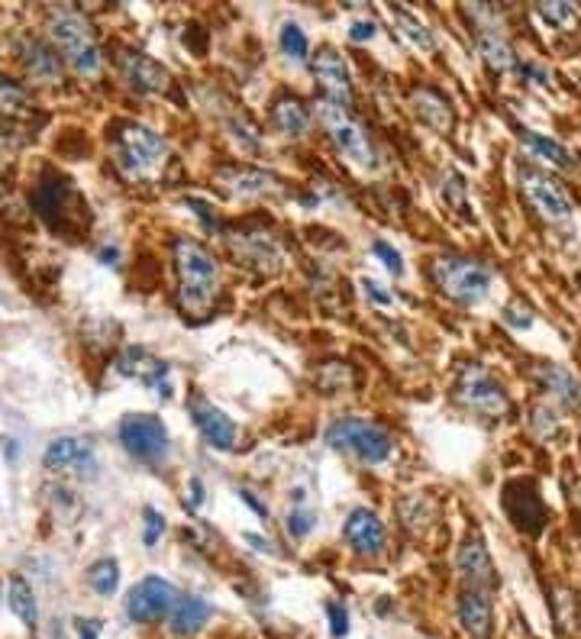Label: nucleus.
<instances>
[{"label": "nucleus", "mask_w": 581, "mask_h": 639, "mask_svg": "<svg viewBox=\"0 0 581 639\" xmlns=\"http://www.w3.org/2000/svg\"><path fill=\"white\" fill-rule=\"evenodd\" d=\"M175 272H178V297L188 314H207L220 294V262L197 239H175Z\"/></svg>", "instance_id": "nucleus-1"}, {"label": "nucleus", "mask_w": 581, "mask_h": 639, "mask_svg": "<svg viewBox=\"0 0 581 639\" xmlns=\"http://www.w3.org/2000/svg\"><path fill=\"white\" fill-rule=\"evenodd\" d=\"M110 156H113L116 172L126 182H143L169 159V146L156 130H149L143 123H133V120H123V123L113 126Z\"/></svg>", "instance_id": "nucleus-2"}, {"label": "nucleus", "mask_w": 581, "mask_h": 639, "mask_svg": "<svg viewBox=\"0 0 581 639\" xmlns=\"http://www.w3.org/2000/svg\"><path fill=\"white\" fill-rule=\"evenodd\" d=\"M49 36L78 75L100 72L103 59H100V49L95 42V29L78 10H72V7L49 10Z\"/></svg>", "instance_id": "nucleus-3"}, {"label": "nucleus", "mask_w": 581, "mask_h": 639, "mask_svg": "<svg viewBox=\"0 0 581 639\" xmlns=\"http://www.w3.org/2000/svg\"><path fill=\"white\" fill-rule=\"evenodd\" d=\"M433 284L459 300V304H482L484 297L491 294V272L484 269L482 262L475 259H459V256H440L433 262Z\"/></svg>", "instance_id": "nucleus-4"}, {"label": "nucleus", "mask_w": 581, "mask_h": 639, "mask_svg": "<svg viewBox=\"0 0 581 639\" xmlns=\"http://www.w3.org/2000/svg\"><path fill=\"white\" fill-rule=\"evenodd\" d=\"M317 116H320V123L330 130L333 143L339 146V152H343L353 165H359V169H375V165H379V156H375L369 136H366V130L349 116V110H346L343 103H336V100L326 97V100L317 103Z\"/></svg>", "instance_id": "nucleus-5"}, {"label": "nucleus", "mask_w": 581, "mask_h": 639, "mask_svg": "<svg viewBox=\"0 0 581 639\" xmlns=\"http://www.w3.org/2000/svg\"><path fill=\"white\" fill-rule=\"evenodd\" d=\"M326 443L339 453L362 458L369 465H379L391 456V437L382 427L359 420V417H343L326 430Z\"/></svg>", "instance_id": "nucleus-6"}, {"label": "nucleus", "mask_w": 581, "mask_h": 639, "mask_svg": "<svg viewBox=\"0 0 581 639\" xmlns=\"http://www.w3.org/2000/svg\"><path fill=\"white\" fill-rule=\"evenodd\" d=\"M456 394H459V401L472 414H479L484 420H500L510 410V397H507L504 384L487 368L479 366V362L462 368L459 384H456Z\"/></svg>", "instance_id": "nucleus-7"}, {"label": "nucleus", "mask_w": 581, "mask_h": 639, "mask_svg": "<svg viewBox=\"0 0 581 639\" xmlns=\"http://www.w3.org/2000/svg\"><path fill=\"white\" fill-rule=\"evenodd\" d=\"M520 191L523 197L530 200V207L546 217L549 223H563L572 217V197L566 194V187L549 179L546 172L533 169V165H523L520 169Z\"/></svg>", "instance_id": "nucleus-8"}, {"label": "nucleus", "mask_w": 581, "mask_h": 639, "mask_svg": "<svg viewBox=\"0 0 581 639\" xmlns=\"http://www.w3.org/2000/svg\"><path fill=\"white\" fill-rule=\"evenodd\" d=\"M178 588L165 578H143L133 591H129V601H126V614L129 620L136 624H152L159 617H165L169 611H175L178 604Z\"/></svg>", "instance_id": "nucleus-9"}, {"label": "nucleus", "mask_w": 581, "mask_h": 639, "mask_svg": "<svg viewBox=\"0 0 581 639\" xmlns=\"http://www.w3.org/2000/svg\"><path fill=\"white\" fill-rule=\"evenodd\" d=\"M36 210H39V217L49 226L72 230V220H85L82 210H88V207L78 200V194H75L72 184L62 182V179H52V182L39 184V191H36Z\"/></svg>", "instance_id": "nucleus-10"}, {"label": "nucleus", "mask_w": 581, "mask_h": 639, "mask_svg": "<svg viewBox=\"0 0 581 639\" xmlns=\"http://www.w3.org/2000/svg\"><path fill=\"white\" fill-rule=\"evenodd\" d=\"M120 443L136 458H159L169 450V430L152 414H133L120 423Z\"/></svg>", "instance_id": "nucleus-11"}, {"label": "nucleus", "mask_w": 581, "mask_h": 639, "mask_svg": "<svg viewBox=\"0 0 581 639\" xmlns=\"http://www.w3.org/2000/svg\"><path fill=\"white\" fill-rule=\"evenodd\" d=\"M116 65H120V75L129 85V91L159 94L165 91V85H169V72L152 56H146L139 49H120Z\"/></svg>", "instance_id": "nucleus-12"}, {"label": "nucleus", "mask_w": 581, "mask_h": 639, "mask_svg": "<svg viewBox=\"0 0 581 639\" xmlns=\"http://www.w3.org/2000/svg\"><path fill=\"white\" fill-rule=\"evenodd\" d=\"M504 507H507L510 520H514L520 530H527L530 537H536V533L543 530V524H546V507H543V501H540V494H536L533 484H523V481L507 484Z\"/></svg>", "instance_id": "nucleus-13"}, {"label": "nucleus", "mask_w": 581, "mask_h": 639, "mask_svg": "<svg viewBox=\"0 0 581 639\" xmlns=\"http://www.w3.org/2000/svg\"><path fill=\"white\" fill-rule=\"evenodd\" d=\"M343 537L353 546V552H359V555H379L385 549V524L379 520L375 511L356 507L349 514L346 527H343Z\"/></svg>", "instance_id": "nucleus-14"}, {"label": "nucleus", "mask_w": 581, "mask_h": 639, "mask_svg": "<svg viewBox=\"0 0 581 639\" xmlns=\"http://www.w3.org/2000/svg\"><path fill=\"white\" fill-rule=\"evenodd\" d=\"M217 182L233 197H259V194L279 191L275 175H269L262 169H252V165H239V162H230V165L217 169Z\"/></svg>", "instance_id": "nucleus-15"}, {"label": "nucleus", "mask_w": 581, "mask_h": 639, "mask_svg": "<svg viewBox=\"0 0 581 639\" xmlns=\"http://www.w3.org/2000/svg\"><path fill=\"white\" fill-rule=\"evenodd\" d=\"M313 78L320 82V88L326 91L330 100L336 103H349L353 100V82H349V69L343 62V56L336 49H320L313 59Z\"/></svg>", "instance_id": "nucleus-16"}, {"label": "nucleus", "mask_w": 581, "mask_h": 639, "mask_svg": "<svg viewBox=\"0 0 581 639\" xmlns=\"http://www.w3.org/2000/svg\"><path fill=\"white\" fill-rule=\"evenodd\" d=\"M536 381L546 391V397L553 404H559L563 410H581V381L569 368L543 362V366H536Z\"/></svg>", "instance_id": "nucleus-17"}, {"label": "nucleus", "mask_w": 581, "mask_h": 639, "mask_svg": "<svg viewBox=\"0 0 581 639\" xmlns=\"http://www.w3.org/2000/svg\"><path fill=\"white\" fill-rule=\"evenodd\" d=\"M16 52H20V62H23V69H26V75L33 82L55 85L62 78V62H59L55 49H49L42 39H36V36L20 39V49Z\"/></svg>", "instance_id": "nucleus-18"}, {"label": "nucleus", "mask_w": 581, "mask_h": 639, "mask_svg": "<svg viewBox=\"0 0 581 639\" xmlns=\"http://www.w3.org/2000/svg\"><path fill=\"white\" fill-rule=\"evenodd\" d=\"M456 568H459L462 581H469L479 591H484L487 585H494V562H491V552H487L479 533H472L459 546V552H456Z\"/></svg>", "instance_id": "nucleus-19"}, {"label": "nucleus", "mask_w": 581, "mask_h": 639, "mask_svg": "<svg viewBox=\"0 0 581 639\" xmlns=\"http://www.w3.org/2000/svg\"><path fill=\"white\" fill-rule=\"evenodd\" d=\"M46 465H49L52 471H78V475L88 471V475H95L97 456L88 443H82V440H75V437H59V440H52L49 450H46Z\"/></svg>", "instance_id": "nucleus-20"}, {"label": "nucleus", "mask_w": 581, "mask_h": 639, "mask_svg": "<svg viewBox=\"0 0 581 639\" xmlns=\"http://www.w3.org/2000/svg\"><path fill=\"white\" fill-rule=\"evenodd\" d=\"M191 417L194 423H197V430H200V437H203L213 450H233V443H236V427H233V420H230L223 410H217V407L207 404V401H191Z\"/></svg>", "instance_id": "nucleus-21"}, {"label": "nucleus", "mask_w": 581, "mask_h": 639, "mask_svg": "<svg viewBox=\"0 0 581 639\" xmlns=\"http://www.w3.org/2000/svg\"><path fill=\"white\" fill-rule=\"evenodd\" d=\"M116 371H120V374H126V378H139L143 384L156 388L162 397H169V394H172V388L162 381V378L169 374V366H165V362H159V359H152L146 349H126V353L116 359Z\"/></svg>", "instance_id": "nucleus-22"}, {"label": "nucleus", "mask_w": 581, "mask_h": 639, "mask_svg": "<svg viewBox=\"0 0 581 639\" xmlns=\"http://www.w3.org/2000/svg\"><path fill=\"white\" fill-rule=\"evenodd\" d=\"M459 624L466 627V634L472 639H491V630H494V607H491V598L484 591L469 588L459 598Z\"/></svg>", "instance_id": "nucleus-23"}, {"label": "nucleus", "mask_w": 581, "mask_h": 639, "mask_svg": "<svg viewBox=\"0 0 581 639\" xmlns=\"http://www.w3.org/2000/svg\"><path fill=\"white\" fill-rule=\"evenodd\" d=\"M410 107H413V110H417V116H420L427 126H433L436 133H449V130H453V123H456V116H453V107H449L446 94L436 91V88H427V85L413 88V91H410Z\"/></svg>", "instance_id": "nucleus-24"}, {"label": "nucleus", "mask_w": 581, "mask_h": 639, "mask_svg": "<svg viewBox=\"0 0 581 639\" xmlns=\"http://www.w3.org/2000/svg\"><path fill=\"white\" fill-rule=\"evenodd\" d=\"M479 49H482L484 62H487V69H491V72H497V75L520 72V62H517V56H514L510 42L500 36V29H497V26H482V29H479Z\"/></svg>", "instance_id": "nucleus-25"}, {"label": "nucleus", "mask_w": 581, "mask_h": 639, "mask_svg": "<svg viewBox=\"0 0 581 639\" xmlns=\"http://www.w3.org/2000/svg\"><path fill=\"white\" fill-rule=\"evenodd\" d=\"M210 604L203 598H182L172 611V634L175 637H194L207 627L210 620Z\"/></svg>", "instance_id": "nucleus-26"}, {"label": "nucleus", "mask_w": 581, "mask_h": 639, "mask_svg": "<svg viewBox=\"0 0 581 639\" xmlns=\"http://www.w3.org/2000/svg\"><path fill=\"white\" fill-rule=\"evenodd\" d=\"M272 123L285 133V136H304L307 130H310V113H307V107L297 100V97H279L275 100V107H272Z\"/></svg>", "instance_id": "nucleus-27"}, {"label": "nucleus", "mask_w": 581, "mask_h": 639, "mask_svg": "<svg viewBox=\"0 0 581 639\" xmlns=\"http://www.w3.org/2000/svg\"><path fill=\"white\" fill-rule=\"evenodd\" d=\"M236 256H239L243 262L262 266V272H265V262H269L272 272L279 269V249H275V243H272L265 233H246V236H239Z\"/></svg>", "instance_id": "nucleus-28"}, {"label": "nucleus", "mask_w": 581, "mask_h": 639, "mask_svg": "<svg viewBox=\"0 0 581 639\" xmlns=\"http://www.w3.org/2000/svg\"><path fill=\"white\" fill-rule=\"evenodd\" d=\"M520 139H523V143L530 146V152L540 156L543 162H549V165H556V169H572V152H569L563 143H556V139L536 133V130H520Z\"/></svg>", "instance_id": "nucleus-29"}, {"label": "nucleus", "mask_w": 581, "mask_h": 639, "mask_svg": "<svg viewBox=\"0 0 581 639\" xmlns=\"http://www.w3.org/2000/svg\"><path fill=\"white\" fill-rule=\"evenodd\" d=\"M391 20H394V29H397L413 49H420V52H433V49H436L433 33H430L413 13H407V10H400V7H391Z\"/></svg>", "instance_id": "nucleus-30"}, {"label": "nucleus", "mask_w": 581, "mask_h": 639, "mask_svg": "<svg viewBox=\"0 0 581 639\" xmlns=\"http://www.w3.org/2000/svg\"><path fill=\"white\" fill-rule=\"evenodd\" d=\"M7 604L10 611L26 624V627H36L39 620V607H36V598H33V588L26 585V578L13 575L10 578V588H7Z\"/></svg>", "instance_id": "nucleus-31"}, {"label": "nucleus", "mask_w": 581, "mask_h": 639, "mask_svg": "<svg viewBox=\"0 0 581 639\" xmlns=\"http://www.w3.org/2000/svg\"><path fill=\"white\" fill-rule=\"evenodd\" d=\"M536 16L546 23V26H553V29H559V33H572V29H579L581 23V13L579 7H572V3H536Z\"/></svg>", "instance_id": "nucleus-32"}, {"label": "nucleus", "mask_w": 581, "mask_h": 639, "mask_svg": "<svg viewBox=\"0 0 581 639\" xmlns=\"http://www.w3.org/2000/svg\"><path fill=\"white\" fill-rule=\"evenodd\" d=\"M33 110V100L26 88L7 75H0V116H23Z\"/></svg>", "instance_id": "nucleus-33"}, {"label": "nucleus", "mask_w": 581, "mask_h": 639, "mask_svg": "<svg viewBox=\"0 0 581 639\" xmlns=\"http://www.w3.org/2000/svg\"><path fill=\"white\" fill-rule=\"evenodd\" d=\"M88 585L95 588L100 598H110L120 588V565L113 558H97L88 572Z\"/></svg>", "instance_id": "nucleus-34"}, {"label": "nucleus", "mask_w": 581, "mask_h": 639, "mask_svg": "<svg viewBox=\"0 0 581 639\" xmlns=\"http://www.w3.org/2000/svg\"><path fill=\"white\" fill-rule=\"evenodd\" d=\"M356 378H353V368L346 366V362H330V366H323L317 371V384L323 388V391H343V388H349Z\"/></svg>", "instance_id": "nucleus-35"}, {"label": "nucleus", "mask_w": 581, "mask_h": 639, "mask_svg": "<svg viewBox=\"0 0 581 639\" xmlns=\"http://www.w3.org/2000/svg\"><path fill=\"white\" fill-rule=\"evenodd\" d=\"M530 430L540 437V440H553L559 433V417H556V407L549 404H536L530 410Z\"/></svg>", "instance_id": "nucleus-36"}, {"label": "nucleus", "mask_w": 581, "mask_h": 639, "mask_svg": "<svg viewBox=\"0 0 581 639\" xmlns=\"http://www.w3.org/2000/svg\"><path fill=\"white\" fill-rule=\"evenodd\" d=\"M282 49H285V56H290L294 62H307L310 42H307V36H304V29H300L297 23H288V26L282 29Z\"/></svg>", "instance_id": "nucleus-37"}, {"label": "nucleus", "mask_w": 581, "mask_h": 639, "mask_svg": "<svg viewBox=\"0 0 581 639\" xmlns=\"http://www.w3.org/2000/svg\"><path fill=\"white\" fill-rule=\"evenodd\" d=\"M165 533V517L156 511V507H146L143 511V543L152 549Z\"/></svg>", "instance_id": "nucleus-38"}, {"label": "nucleus", "mask_w": 581, "mask_h": 639, "mask_svg": "<svg viewBox=\"0 0 581 639\" xmlns=\"http://www.w3.org/2000/svg\"><path fill=\"white\" fill-rule=\"evenodd\" d=\"M504 323H510L514 330H527L530 323H533V310L527 307V304H510L507 310H504Z\"/></svg>", "instance_id": "nucleus-39"}, {"label": "nucleus", "mask_w": 581, "mask_h": 639, "mask_svg": "<svg viewBox=\"0 0 581 639\" xmlns=\"http://www.w3.org/2000/svg\"><path fill=\"white\" fill-rule=\"evenodd\" d=\"M326 614H330V630H333V639H343L349 634V614L343 604H326Z\"/></svg>", "instance_id": "nucleus-40"}, {"label": "nucleus", "mask_w": 581, "mask_h": 639, "mask_svg": "<svg viewBox=\"0 0 581 639\" xmlns=\"http://www.w3.org/2000/svg\"><path fill=\"white\" fill-rule=\"evenodd\" d=\"M313 524H317V517L310 514V511H294L288 517V530H290V537H307L310 530H313Z\"/></svg>", "instance_id": "nucleus-41"}, {"label": "nucleus", "mask_w": 581, "mask_h": 639, "mask_svg": "<svg viewBox=\"0 0 581 639\" xmlns=\"http://www.w3.org/2000/svg\"><path fill=\"white\" fill-rule=\"evenodd\" d=\"M372 253L385 262L387 272L404 274V262H400V253H397V249H391L387 243H375V246H372Z\"/></svg>", "instance_id": "nucleus-42"}, {"label": "nucleus", "mask_w": 581, "mask_h": 639, "mask_svg": "<svg viewBox=\"0 0 581 639\" xmlns=\"http://www.w3.org/2000/svg\"><path fill=\"white\" fill-rule=\"evenodd\" d=\"M362 291H366V297H372V300L382 304V307H391V304H394V294H387L385 287H382L379 281H372V278L362 281Z\"/></svg>", "instance_id": "nucleus-43"}, {"label": "nucleus", "mask_w": 581, "mask_h": 639, "mask_svg": "<svg viewBox=\"0 0 581 639\" xmlns=\"http://www.w3.org/2000/svg\"><path fill=\"white\" fill-rule=\"evenodd\" d=\"M375 36V23L372 20H356L353 26H349V39L353 42H366V39H372Z\"/></svg>", "instance_id": "nucleus-44"}, {"label": "nucleus", "mask_w": 581, "mask_h": 639, "mask_svg": "<svg viewBox=\"0 0 581 639\" xmlns=\"http://www.w3.org/2000/svg\"><path fill=\"white\" fill-rule=\"evenodd\" d=\"M78 639H100V624L97 620H78Z\"/></svg>", "instance_id": "nucleus-45"}, {"label": "nucleus", "mask_w": 581, "mask_h": 639, "mask_svg": "<svg viewBox=\"0 0 581 639\" xmlns=\"http://www.w3.org/2000/svg\"><path fill=\"white\" fill-rule=\"evenodd\" d=\"M239 497H243V501H246V504H249V507H252L256 514H262V517H269V507H265V504H259V501H256V497H252L249 491H239Z\"/></svg>", "instance_id": "nucleus-46"}, {"label": "nucleus", "mask_w": 581, "mask_h": 639, "mask_svg": "<svg viewBox=\"0 0 581 639\" xmlns=\"http://www.w3.org/2000/svg\"><path fill=\"white\" fill-rule=\"evenodd\" d=\"M243 540H246V543H252V549H259V552H272V543H269V540H262V537H256V533H246Z\"/></svg>", "instance_id": "nucleus-47"}, {"label": "nucleus", "mask_w": 581, "mask_h": 639, "mask_svg": "<svg viewBox=\"0 0 581 639\" xmlns=\"http://www.w3.org/2000/svg\"><path fill=\"white\" fill-rule=\"evenodd\" d=\"M191 504L194 507L203 504V484H200V478H191Z\"/></svg>", "instance_id": "nucleus-48"}, {"label": "nucleus", "mask_w": 581, "mask_h": 639, "mask_svg": "<svg viewBox=\"0 0 581 639\" xmlns=\"http://www.w3.org/2000/svg\"><path fill=\"white\" fill-rule=\"evenodd\" d=\"M100 259H103V266H113V259H116V249H103V253H100Z\"/></svg>", "instance_id": "nucleus-49"}]
</instances>
